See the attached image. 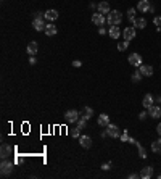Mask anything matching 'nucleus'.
<instances>
[{
    "instance_id": "obj_5",
    "label": "nucleus",
    "mask_w": 161,
    "mask_h": 179,
    "mask_svg": "<svg viewBox=\"0 0 161 179\" xmlns=\"http://www.w3.org/2000/svg\"><path fill=\"white\" fill-rule=\"evenodd\" d=\"M137 8H139V12H142V13L153 12V8H151V5H150V2H148V0H140V2H139V5H137Z\"/></svg>"
},
{
    "instance_id": "obj_11",
    "label": "nucleus",
    "mask_w": 161,
    "mask_h": 179,
    "mask_svg": "<svg viewBox=\"0 0 161 179\" xmlns=\"http://www.w3.org/2000/svg\"><path fill=\"white\" fill-rule=\"evenodd\" d=\"M151 174H153V168H151V166L142 168V171H140V177H142V179H150Z\"/></svg>"
},
{
    "instance_id": "obj_14",
    "label": "nucleus",
    "mask_w": 161,
    "mask_h": 179,
    "mask_svg": "<svg viewBox=\"0 0 161 179\" xmlns=\"http://www.w3.org/2000/svg\"><path fill=\"white\" fill-rule=\"evenodd\" d=\"M111 10H110V3L108 2H100L98 3V13L102 15H108Z\"/></svg>"
},
{
    "instance_id": "obj_8",
    "label": "nucleus",
    "mask_w": 161,
    "mask_h": 179,
    "mask_svg": "<svg viewBox=\"0 0 161 179\" xmlns=\"http://www.w3.org/2000/svg\"><path fill=\"white\" fill-rule=\"evenodd\" d=\"M122 36H124V39H126V41L134 39V37H135V27H132V26L126 27V29L122 31Z\"/></svg>"
},
{
    "instance_id": "obj_30",
    "label": "nucleus",
    "mask_w": 161,
    "mask_h": 179,
    "mask_svg": "<svg viewBox=\"0 0 161 179\" xmlns=\"http://www.w3.org/2000/svg\"><path fill=\"white\" fill-rule=\"evenodd\" d=\"M79 134H81V129H79V128H74V129L71 131V136H73V137H79Z\"/></svg>"
},
{
    "instance_id": "obj_25",
    "label": "nucleus",
    "mask_w": 161,
    "mask_h": 179,
    "mask_svg": "<svg viewBox=\"0 0 161 179\" xmlns=\"http://www.w3.org/2000/svg\"><path fill=\"white\" fill-rule=\"evenodd\" d=\"M134 26H137L139 29H144V27L147 26V20H145V18H139V20L135 21V24H134Z\"/></svg>"
},
{
    "instance_id": "obj_9",
    "label": "nucleus",
    "mask_w": 161,
    "mask_h": 179,
    "mask_svg": "<svg viewBox=\"0 0 161 179\" xmlns=\"http://www.w3.org/2000/svg\"><path fill=\"white\" fill-rule=\"evenodd\" d=\"M92 23L95 26H103V23H105V16H103L102 13H93L92 15Z\"/></svg>"
},
{
    "instance_id": "obj_12",
    "label": "nucleus",
    "mask_w": 161,
    "mask_h": 179,
    "mask_svg": "<svg viewBox=\"0 0 161 179\" xmlns=\"http://www.w3.org/2000/svg\"><path fill=\"white\" fill-rule=\"evenodd\" d=\"M98 126H103V128H107L110 124V116L107 115V113H102V115L98 116Z\"/></svg>"
},
{
    "instance_id": "obj_39",
    "label": "nucleus",
    "mask_w": 161,
    "mask_h": 179,
    "mask_svg": "<svg viewBox=\"0 0 161 179\" xmlns=\"http://www.w3.org/2000/svg\"><path fill=\"white\" fill-rule=\"evenodd\" d=\"M156 131H158V134H159V136H161V123H159V124H158V128H156Z\"/></svg>"
},
{
    "instance_id": "obj_16",
    "label": "nucleus",
    "mask_w": 161,
    "mask_h": 179,
    "mask_svg": "<svg viewBox=\"0 0 161 179\" xmlns=\"http://www.w3.org/2000/svg\"><path fill=\"white\" fill-rule=\"evenodd\" d=\"M79 140H81V145H82L84 148H90V147H92V139H90L89 136H81Z\"/></svg>"
},
{
    "instance_id": "obj_35",
    "label": "nucleus",
    "mask_w": 161,
    "mask_h": 179,
    "mask_svg": "<svg viewBox=\"0 0 161 179\" xmlns=\"http://www.w3.org/2000/svg\"><path fill=\"white\" fill-rule=\"evenodd\" d=\"M147 116H148V113H145V111H144V113H140V115H139V118H140V119H145Z\"/></svg>"
},
{
    "instance_id": "obj_7",
    "label": "nucleus",
    "mask_w": 161,
    "mask_h": 179,
    "mask_svg": "<svg viewBox=\"0 0 161 179\" xmlns=\"http://www.w3.org/2000/svg\"><path fill=\"white\" fill-rule=\"evenodd\" d=\"M107 134L110 136V137H119L121 134H119V128L116 126V124H108L107 126Z\"/></svg>"
},
{
    "instance_id": "obj_38",
    "label": "nucleus",
    "mask_w": 161,
    "mask_h": 179,
    "mask_svg": "<svg viewBox=\"0 0 161 179\" xmlns=\"http://www.w3.org/2000/svg\"><path fill=\"white\" fill-rule=\"evenodd\" d=\"M29 65H36V58H34V56H31V58H29Z\"/></svg>"
},
{
    "instance_id": "obj_22",
    "label": "nucleus",
    "mask_w": 161,
    "mask_h": 179,
    "mask_svg": "<svg viewBox=\"0 0 161 179\" xmlns=\"http://www.w3.org/2000/svg\"><path fill=\"white\" fill-rule=\"evenodd\" d=\"M26 52L29 53L31 56H34V55L37 53V44H36V42H31L29 45H27V49H26Z\"/></svg>"
},
{
    "instance_id": "obj_33",
    "label": "nucleus",
    "mask_w": 161,
    "mask_h": 179,
    "mask_svg": "<svg viewBox=\"0 0 161 179\" xmlns=\"http://www.w3.org/2000/svg\"><path fill=\"white\" fill-rule=\"evenodd\" d=\"M73 65H74V68H79V66H82V63H81L79 60H74V61H73Z\"/></svg>"
},
{
    "instance_id": "obj_17",
    "label": "nucleus",
    "mask_w": 161,
    "mask_h": 179,
    "mask_svg": "<svg viewBox=\"0 0 161 179\" xmlns=\"http://www.w3.org/2000/svg\"><path fill=\"white\" fill-rule=\"evenodd\" d=\"M142 105H144L147 110L150 107H153V97H151V94H147V95L144 97V100H142Z\"/></svg>"
},
{
    "instance_id": "obj_32",
    "label": "nucleus",
    "mask_w": 161,
    "mask_h": 179,
    "mask_svg": "<svg viewBox=\"0 0 161 179\" xmlns=\"http://www.w3.org/2000/svg\"><path fill=\"white\" fill-rule=\"evenodd\" d=\"M153 23H155L156 26H161V16H156L155 20H153Z\"/></svg>"
},
{
    "instance_id": "obj_29",
    "label": "nucleus",
    "mask_w": 161,
    "mask_h": 179,
    "mask_svg": "<svg viewBox=\"0 0 161 179\" xmlns=\"http://www.w3.org/2000/svg\"><path fill=\"white\" fill-rule=\"evenodd\" d=\"M78 128H79V129H84V128H86V119L79 118V119H78Z\"/></svg>"
},
{
    "instance_id": "obj_26",
    "label": "nucleus",
    "mask_w": 161,
    "mask_h": 179,
    "mask_svg": "<svg viewBox=\"0 0 161 179\" xmlns=\"http://www.w3.org/2000/svg\"><path fill=\"white\" fill-rule=\"evenodd\" d=\"M127 47H129V41H122V42L118 44V50L119 52H124V50H127Z\"/></svg>"
},
{
    "instance_id": "obj_13",
    "label": "nucleus",
    "mask_w": 161,
    "mask_h": 179,
    "mask_svg": "<svg viewBox=\"0 0 161 179\" xmlns=\"http://www.w3.org/2000/svg\"><path fill=\"white\" fill-rule=\"evenodd\" d=\"M92 115H93V110H92L90 107H84V110H82V113H81V118L86 119V121H89V119L92 118Z\"/></svg>"
},
{
    "instance_id": "obj_6",
    "label": "nucleus",
    "mask_w": 161,
    "mask_h": 179,
    "mask_svg": "<svg viewBox=\"0 0 161 179\" xmlns=\"http://www.w3.org/2000/svg\"><path fill=\"white\" fill-rule=\"evenodd\" d=\"M129 65H132V66H140L142 65V56L139 53H130L129 55Z\"/></svg>"
},
{
    "instance_id": "obj_19",
    "label": "nucleus",
    "mask_w": 161,
    "mask_h": 179,
    "mask_svg": "<svg viewBox=\"0 0 161 179\" xmlns=\"http://www.w3.org/2000/svg\"><path fill=\"white\" fill-rule=\"evenodd\" d=\"M0 153H2L0 157H2L3 160H5V158H8V157H10V153H12V148H10V145L3 144V145H2V150H0Z\"/></svg>"
},
{
    "instance_id": "obj_10",
    "label": "nucleus",
    "mask_w": 161,
    "mask_h": 179,
    "mask_svg": "<svg viewBox=\"0 0 161 179\" xmlns=\"http://www.w3.org/2000/svg\"><path fill=\"white\" fill-rule=\"evenodd\" d=\"M139 71L142 73V76H151V74H153V68H151L150 65H140Z\"/></svg>"
},
{
    "instance_id": "obj_31",
    "label": "nucleus",
    "mask_w": 161,
    "mask_h": 179,
    "mask_svg": "<svg viewBox=\"0 0 161 179\" xmlns=\"http://www.w3.org/2000/svg\"><path fill=\"white\" fill-rule=\"evenodd\" d=\"M119 137H121V140H122V142H127V140H129V134H127V131H124V133H122Z\"/></svg>"
},
{
    "instance_id": "obj_18",
    "label": "nucleus",
    "mask_w": 161,
    "mask_h": 179,
    "mask_svg": "<svg viewBox=\"0 0 161 179\" xmlns=\"http://www.w3.org/2000/svg\"><path fill=\"white\" fill-rule=\"evenodd\" d=\"M110 37L111 39H118V37L121 36V31H119V26H111L110 27V31H108Z\"/></svg>"
},
{
    "instance_id": "obj_21",
    "label": "nucleus",
    "mask_w": 161,
    "mask_h": 179,
    "mask_svg": "<svg viewBox=\"0 0 161 179\" xmlns=\"http://www.w3.org/2000/svg\"><path fill=\"white\" fill-rule=\"evenodd\" d=\"M47 36H55L56 32H58V29H56V26L55 24H47V27H45V31H44Z\"/></svg>"
},
{
    "instance_id": "obj_36",
    "label": "nucleus",
    "mask_w": 161,
    "mask_h": 179,
    "mask_svg": "<svg viewBox=\"0 0 161 179\" xmlns=\"http://www.w3.org/2000/svg\"><path fill=\"white\" fill-rule=\"evenodd\" d=\"M105 32H107V31H105V27H102V26H100V27H98V34H100V36H103Z\"/></svg>"
},
{
    "instance_id": "obj_28",
    "label": "nucleus",
    "mask_w": 161,
    "mask_h": 179,
    "mask_svg": "<svg viewBox=\"0 0 161 179\" xmlns=\"http://www.w3.org/2000/svg\"><path fill=\"white\" fill-rule=\"evenodd\" d=\"M142 79V73L140 71H135L134 74H132V81H134V82H139Z\"/></svg>"
},
{
    "instance_id": "obj_20",
    "label": "nucleus",
    "mask_w": 161,
    "mask_h": 179,
    "mask_svg": "<svg viewBox=\"0 0 161 179\" xmlns=\"http://www.w3.org/2000/svg\"><path fill=\"white\" fill-rule=\"evenodd\" d=\"M56 18H58V12H56V10H49V12H45V20L55 21Z\"/></svg>"
},
{
    "instance_id": "obj_37",
    "label": "nucleus",
    "mask_w": 161,
    "mask_h": 179,
    "mask_svg": "<svg viewBox=\"0 0 161 179\" xmlns=\"http://www.w3.org/2000/svg\"><path fill=\"white\" fill-rule=\"evenodd\" d=\"M139 176H140V174H135V173H132V174H129V177H130V179H135V177H139Z\"/></svg>"
},
{
    "instance_id": "obj_2",
    "label": "nucleus",
    "mask_w": 161,
    "mask_h": 179,
    "mask_svg": "<svg viewBox=\"0 0 161 179\" xmlns=\"http://www.w3.org/2000/svg\"><path fill=\"white\" fill-rule=\"evenodd\" d=\"M107 21H108L110 26H118V24H121V21H122L121 12H118V10L110 12V13H108V18H107Z\"/></svg>"
},
{
    "instance_id": "obj_4",
    "label": "nucleus",
    "mask_w": 161,
    "mask_h": 179,
    "mask_svg": "<svg viewBox=\"0 0 161 179\" xmlns=\"http://www.w3.org/2000/svg\"><path fill=\"white\" fill-rule=\"evenodd\" d=\"M12 171H13V163L8 162V160L5 158L2 162V165H0V173H2L3 176H7V174H10Z\"/></svg>"
},
{
    "instance_id": "obj_27",
    "label": "nucleus",
    "mask_w": 161,
    "mask_h": 179,
    "mask_svg": "<svg viewBox=\"0 0 161 179\" xmlns=\"http://www.w3.org/2000/svg\"><path fill=\"white\" fill-rule=\"evenodd\" d=\"M135 145H137V148H139V155H140V158H147V152H145V148L142 147L139 142H135Z\"/></svg>"
},
{
    "instance_id": "obj_3",
    "label": "nucleus",
    "mask_w": 161,
    "mask_h": 179,
    "mask_svg": "<svg viewBox=\"0 0 161 179\" xmlns=\"http://www.w3.org/2000/svg\"><path fill=\"white\" fill-rule=\"evenodd\" d=\"M64 116H66V121H68V123H78V119L81 118V113L78 110H68Z\"/></svg>"
},
{
    "instance_id": "obj_1",
    "label": "nucleus",
    "mask_w": 161,
    "mask_h": 179,
    "mask_svg": "<svg viewBox=\"0 0 161 179\" xmlns=\"http://www.w3.org/2000/svg\"><path fill=\"white\" fill-rule=\"evenodd\" d=\"M44 18H45V13H40V12L36 13V18H34V21H32V26H34L36 31H45L47 23H45Z\"/></svg>"
},
{
    "instance_id": "obj_23",
    "label": "nucleus",
    "mask_w": 161,
    "mask_h": 179,
    "mask_svg": "<svg viewBox=\"0 0 161 179\" xmlns=\"http://www.w3.org/2000/svg\"><path fill=\"white\" fill-rule=\"evenodd\" d=\"M151 150H153L155 153H161V139L155 140V142H151Z\"/></svg>"
},
{
    "instance_id": "obj_24",
    "label": "nucleus",
    "mask_w": 161,
    "mask_h": 179,
    "mask_svg": "<svg viewBox=\"0 0 161 179\" xmlns=\"http://www.w3.org/2000/svg\"><path fill=\"white\" fill-rule=\"evenodd\" d=\"M134 16H135V8H129V10H127V18H129V21L132 24H135V21H137Z\"/></svg>"
},
{
    "instance_id": "obj_40",
    "label": "nucleus",
    "mask_w": 161,
    "mask_h": 179,
    "mask_svg": "<svg viewBox=\"0 0 161 179\" xmlns=\"http://www.w3.org/2000/svg\"><path fill=\"white\" fill-rule=\"evenodd\" d=\"M158 177H159V179H161V174H159V176H158Z\"/></svg>"
},
{
    "instance_id": "obj_15",
    "label": "nucleus",
    "mask_w": 161,
    "mask_h": 179,
    "mask_svg": "<svg viewBox=\"0 0 161 179\" xmlns=\"http://www.w3.org/2000/svg\"><path fill=\"white\" fill-rule=\"evenodd\" d=\"M148 116H151V118H159L161 116V108L159 107H150L148 108Z\"/></svg>"
},
{
    "instance_id": "obj_34",
    "label": "nucleus",
    "mask_w": 161,
    "mask_h": 179,
    "mask_svg": "<svg viewBox=\"0 0 161 179\" xmlns=\"http://www.w3.org/2000/svg\"><path fill=\"white\" fill-rule=\"evenodd\" d=\"M110 168H111V163H110V162H108V163H105V165L102 166V169H105V171H108Z\"/></svg>"
}]
</instances>
